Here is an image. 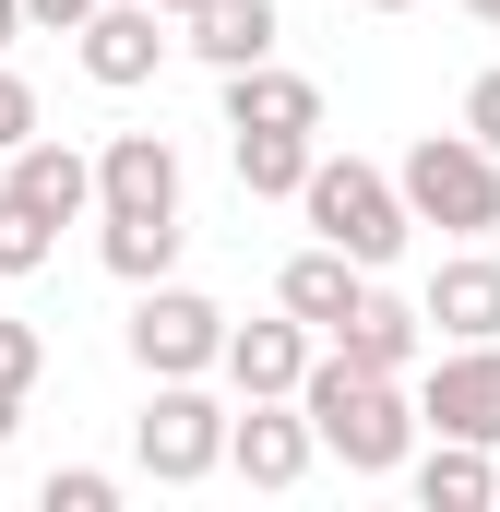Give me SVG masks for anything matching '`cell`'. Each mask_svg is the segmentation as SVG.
I'll use <instances>...</instances> for the list:
<instances>
[{
	"mask_svg": "<svg viewBox=\"0 0 500 512\" xmlns=\"http://www.w3.org/2000/svg\"><path fill=\"white\" fill-rule=\"evenodd\" d=\"M96 215H179V143H167V131H108V155H96Z\"/></svg>",
	"mask_w": 500,
	"mask_h": 512,
	"instance_id": "obj_10",
	"label": "cell"
},
{
	"mask_svg": "<svg viewBox=\"0 0 500 512\" xmlns=\"http://www.w3.org/2000/svg\"><path fill=\"white\" fill-rule=\"evenodd\" d=\"M417 322H429L441 346H489V334H500V262H489V251H453L441 274H429Z\"/></svg>",
	"mask_w": 500,
	"mask_h": 512,
	"instance_id": "obj_11",
	"label": "cell"
},
{
	"mask_svg": "<svg viewBox=\"0 0 500 512\" xmlns=\"http://www.w3.org/2000/svg\"><path fill=\"white\" fill-rule=\"evenodd\" d=\"M286 405L310 417V441H322L346 477H393V465L417 453V393L393 382V370H358V358H310Z\"/></svg>",
	"mask_w": 500,
	"mask_h": 512,
	"instance_id": "obj_1",
	"label": "cell"
},
{
	"mask_svg": "<svg viewBox=\"0 0 500 512\" xmlns=\"http://www.w3.org/2000/svg\"><path fill=\"white\" fill-rule=\"evenodd\" d=\"M310 453L322 441H310V417H286V393H239L227 405V465H239L250 489H298Z\"/></svg>",
	"mask_w": 500,
	"mask_h": 512,
	"instance_id": "obj_8",
	"label": "cell"
},
{
	"mask_svg": "<svg viewBox=\"0 0 500 512\" xmlns=\"http://www.w3.org/2000/svg\"><path fill=\"white\" fill-rule=\"evenodd\" d=\"M108 501H120L108 465H60V477H48V512H108Z\"/></svg>",
	"mask_w": 500,
	"mask_h": 512,
	"instance_id": "obj_22",
	"label": "cell"
},
{
	"mask_svg": "<svg viewBox=\"0 0 500 512\" xmlns=\"http://www.w3.org/2000/svg\"><path fill=\"white\" fill-rule=\"evenodd\" d=\"M417 429H429V441H489L500 453V334L489 346H441V370L417 393Z\"/></svg>",
	"mask_w": 500,
	"mask_h": 512,
	"instance_id": "obj_6",
	"label": "cell"
},
{
	"mask_svg": "<svg viewBox=\"0 0 500 512\" xmlns=\"http://www.w3.org/2000/svg\"><path fill=\"white\" fill-rule=\"evenodd\" d=\"M72 48H84V72H96L108 96H131V84H155V60H167L179 36H167L155 0H96V12L72 24Z\"/></svg>",
	"mask_w": 500,
	"mask_h": 512,
	"instance_id": "obj_7",
	"label": "cell"
},
{
	"mask_svg": "<svg viewBox=\"0 0 500 512\" xmlns=\"http://www.w3.org/2000/svg\"><path fill=\"white\" fill-rule=\"evenodd\" d=\"M12 36H24V0H0V48H12Z\"/></svg>",
	"mask_w": 500,
	"mask_h": 512,
	"instance_id": "obj_26",
	"label": "cell"
},
{
	"mask_svg": "<svg viewBox=\"0 0 500 512\" xmlns=\"http://www.w3.org/2000/svg\"><path fill=\"white\" fill-rule=\"evenodd\" d=\"M405 465H417V501L429 512H489V489H500L489 441H429V453H405Z\"/></svg>",
	"mask_w": 500,
	"mask_h": 512,
	"instance_id": "obj_17",
	"label": "cell"
},
{
	"mask_svg": "<svg viewBox=\"0 0 500 512\" xmlns=\"http://www.w3.org/2000/svg\"><path fill=\"white\" fill-rule=\"evenodd\" d=\"M36 370H48V346H36V322H12V310H0V393L24 405V393H36Z\"/></svg>",
	"mask_w": 500,
	"mask_h": 512,
	"instance_id": "obj_21",
	"label": "cell"
},
{
	"mask_svg": "<svg viewBox=\"0 0 500 512\" xmlns=\"http://www.w3.org/2000/svg\"><path fill=\"white\" fill-rule=\"evenodd\" d=\"M84 12H96V0H24V24H48V36H72Z\"/></svg>",
	"mask_w": 500,
	"mask_h": 512,
	"instance_id": "obj_25",
	"label": "cell"
},
{
	"mask_svg": "<svg viewBox=\"0 0 500 512\" xmlns=\"http://www.w3.org/2000/svg\"><path fill=\"white\" fill-rule=\"evenodd\" d=\"M179 24H191L179 48H203L215 72H239V60H274V36H286V24H274V0H191Z\"/></svg>",
	"mask_w": 500,
	"mask_h": 512,
	"instance_id": "obj_16",
	"label": "cell"
},
{
	"mask_svg": "<svg viewBox=\"0 0 500 512\" xmlns=\"http://www.w3.org/2000/svg\"><path fill=\"white\" fill-rule=\"evenodd\" d=\"M465 12H477V24H500V0H465Z\"/></svg>",
	"mask_w": 500,
	"mask_h": 512,
	"instance_id": "obj_28",
	"label": "cell"
},
{
	"mask_svg": "<svg viewBox=\"0 0 500 512\" xmlns=\"http://www.w3.org/2000/svg\"><path fill=\"white\" fill-rule=\"evenodd\" d=\"M48 251H60V227H48V215H24V203L0 191V286H12V274H36Z\"/></svg>",
	"mask_w": 500,
	"mask_h": 512,
	"instance_id": "obj_20",
	"label": "cell"
},
{
	"mask_svg": "<svg viewBox=\"0 0 500 512\" xmlns=\"http://www.w3.org/2000/svg\"><path fill=\"white\" fill-rule=\"evenodd\" d=\"M393 191H405L417 227H453V239H489V227H500V155L477 143V131H429V143H405Z\"/></svg>",
	"mask_w": 500,
	"mask_h": 512,
	"instance_id": "obj_3",
	"label": "cell"
},
{
	"mask_svg": "<svg viewBox=\"0 0 500 512\" xmlns=\"http://www.w3.org/2000/svg\"><path fill=\"white\" fill-rule=\"evenodd\" d=\"M155 12H191V0H155Z\"/></svg>",
	"mask_w": 500,
	"mask_h": 512,
	"instance_id": "obj_30",
	"label": "cell"
},
{
	"mask_svg": "<svg viewBox=\"0 0 500 512\" xmlns=\"http://www.w3.org/2000/svg\"><path fill=\"white\" fill-rule=\"evenodd\" d=\"M227 155H239V191H262V203H298V179H310V131H227Z\"/></svg>",
	"mask_w": 500,
	"mask_h": 512,
	"instance_id": "obj_18",
	"label": "cell"
},
{
	"mask_svg": "<svg viewBox=\"0 0 500 512\" xmlns=\"http://www.w3.org/2000/svg\"><path fill=\"white\" fill-rule=\"evenodd\" d=\"M108 274H120V286L179 274V215H108Z\"/></svg>",
	"mask_w": 500,
	"mask_h": 512,
	"instance_id": "obj_19",
	"label": "cell"
},
{
	"mask_svg": "<svg viewBox=\"0 0 500 512\" xmlns=\"http://www.w3.org/2000/svg\"><path fill=\"white\" fill-rule=\"evenodd\" d=\"M417 346H429V322H417V298H393V286H358V310H346V322H334V358H358V370H393V382H405V358H417Z\"/></svg>",
	"mask_w": 500,
	"mask_h": 512,
	"instance_id": "obj_12",
	"label": "cell"
},
{
	"mask_svg": "<svg viewBox=\"0 0 500 512\" xmlns=\"http://www.w3.org/2000/svg\"><path fill=\"white\" fill-rule=\"evenodd\" d=\"M215 370H227V393H298V370H310V322H227V346H215Z\"/></svg>",
	"mask_w": 500,
	"mask_h": 512,
	"instance_id": "obj_13",
	"label": "cell"
},
{
	"mask_svg": "<svg viewBox=\"0 0 500 512\" xmlns=\"http://www.w3.org/2000/svg\"><path fill=\"white\" fill-rule=\"evenodd\" d=\"M370 12H417V0H370Z\"/></svg>",
	"mask_w": 500,
	"mask_h": 512,
	"instance_id": "obj_29",
	"label": "cell"
},
{
	"mask_svg": "<svg viewBox=\"0 0 500 512\" xmlns=\"http://www.w3.org/2000/svg\"><path fill=\"white\" fill-rule=\"evenodd\" d=\"M131 370L143 382H203L215 370V346H227V310L203 298V286H179V274H155V286H131Z\"/></svg>",
	"mask_w": 500,
	"mask_h": 512,
	"instance_id": "obj_4",
	"label": "cell"
},
{
	"mask_svg": "<svg viewBox=\"0 0 500 512\" xmlns=\"http://www.w3.org/2000/svg\"><path fill=\"white\" fill-rule=\"evenodd\" d=\"M24 131H36V96H24V72H12V60H0V155H12V143H24Z\"/></svg>",
	"mask_w": 500,
	"mask_h": 512,
	"instance_id": "obj_23",
	"label": "cell"
},
{
	"mask_svg": "<svg viewBox=\"0 0 500 512\" xmlns=\"http://www.w3.org/2000/svg\"><path fill=\"white\" fill-rule=\"evenodd\" d=\"M131 453H143L155 489H203V477L227 465V405L203 382H155V405L131 417Z\"/></svg>",
	"mask_w": 500,
	"mask_h": 512,
	"instance_id": "obj_5",
	"label": "cell"
},
{
	"mask_svg": "<svg viewBox=\"0 0 500 512\" xmlns=\"http://www.w3.org/2000/svg\"><path fill=\"white\" fill-rule=\"evenodd\" d=\"M227 131H322V84L274 72V60H239L227 72Z\"/></svg>",
	"mask_w": 500,
	"mask_h": 512,
	"instance_id": "obj_14",
	"label": "cell"
},
{
	"mask_svg": "<svg viewBox=\"0 0 500 512\" xmlns=\"http://www.w3.org/2000/svg\"><path fill=\"white\" fill-rule=\"evenodd\" d=\"M12 417H24V405H12V393H0V441H12Z\"/></svg>",
	"mask_w": 500,
	"mask_h": 512,
	"instance_id": "obj_27",
	"label": "cell"
},
{
	"mask_svg": "<svg viewBox=\"0 0 500 512\" xmlns=\"http://www.w3.org/2000/svg\"><path fill=\"white\" fill-rule=\"evenodd\" d=\"M358 286H370L358 262H346V251H322V239H310V251H298L286 274H274V310H286V322H310V334H334V322L358 310Z\"/></svg>",
	"mask_w": 500,
	"mask_h": 512,
	"instance_id": "obj_15",
	"label": "cell"
},
{
	"mask_svg": "<svg viewBox=\"0 0 500 512\" xmlns=\"http://www.w3.org/2000/svg\"><path fill=\"white\" fill-rule=\"evenodd\" d=\"M465 131L500 155V72H477V84H465Z\"/></svg>",
	"mask_w": 500,
	"mask_h": 512,
	"instance_id": "obj_24",
	"label": "cell"
},
{
	"mask_svg": "<svg viewBox=\"0 0 500 512\" xmlns=\"http://www.w3.org/2000/svg\"><path fill=\"white\" fill-rule=\"evenodd\" d=\"M298 215H310V239L322 251H346L358 274H381V262L405 251V191H393V167H370V155H310V179H298Z\"/></svg>",
	"mask_w": 500,
	"mask_h": 512,
	"instance_id": "obj_2",
	"label": "cell"
},
{
	"mask_svg": "<svg viewBox=\"0 0 500 512\" xmlns=\"http://www.w3.org/2000/svg\"><path fill=\"white\" fill-rule=\"evenodd\" d=\"M24 215H48V227H72V215H96V155L84 143H60V131H24L12 143V179H0Z\"/></svg>",
	"mask_w": 500,
	"mask_h": 512,
	"instance_id": "obj_9",
	"label": "cell"
}]
</instances>
